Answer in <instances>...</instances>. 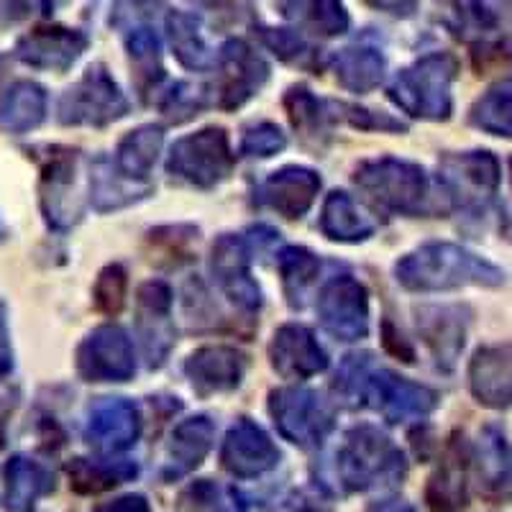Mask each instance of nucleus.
I'll list each match as a JSON object with an SVG mask.
<instances>
[{"instance_id":"2","label":"nucleus","mask_w":512,"mask_h":512,"mask_svg":"<svg viewBox=\"0 0 512 512\" xmlns=\"http://www.w3.org/2000/svg\"><path fill=\"white\" fill-rule=\"evenodd\" d=\"M459 64L451 54L438 52L402 70L390 85V98L410 116L443 121L451 116V85Z\"/></svg>"},{"instance_id":"16","label":"nucleus","mask_w":512,"mask_h":512,"mask_svg":"<svg viewBox=\"0 0 512 512\" xmlns=\"http://www.w3.org/2000/svg\"><path fill=\"white\" fill-rule=\"evenodd\" d=\"M269 356L272 367L285 379H308L328 367L326 351L320 349L313 333L295 323H287L274 333Z\"/></svg>"},{"instance_id":"9","label":"nucleus","mask_w":512,"mask_h":512,"mask_svg":"<svg viewBox=\"0 0 512 512\" xmlns=\"http://www.w3.org/2000/svg\"><path fill=\"white\" fill-rule=\"evenodd\" d=\"M320 323L338 341H359L369 331V297L354 277H336L318 297Z\"/></svg>"},{"instance_id":"20","label":"nucleus","mask_w":512,"mask_h":512,"mask_svg":"<svg viewBox=\"0 0 512 512\" xmlns=\"http://www.w3.org/2000/svg\"><path fill=\"white\" fill-rule=\"evenodd\" d=\"M75 190V152L64 149L62 154H52L41 177V208L49 226L67 228L80 218Z\"/></svg>"},{"instance_id":"13","label":"nucleus","mask_w":512,"mask_h":512,"mask_svg":"<svg viewBox=\"0 0 512 512\" xmlns=\"http://www.w3.org/2000/svg\"><path fill=\"white\" fill-rule=\"evenodd\" d=\"M88 39L75 29L64 26H36L16 44V57L34 70L64 72L85 52Z\"/></svg>"},{"instance_id":"36","label":"nucleus","mask_w":512,"mask_h":512,"mask_svg":"<svg viewBox=\"0 0 512 512\" xmlns=\"http://www.w3.org/2000/svg\"><path fill=\"white\" fill-rule=\"evenodd\" d=\"M126 272L118 264H111V267H105L103 272L98 274V282H95V305H98L100 313L105 315H118L126 305Z\"/></svg>"},{"instance_id":"40","label":"nucleus","mask_w":512,"mask_h":512,"mask_svg":"<svg viewBox=\"0 0 512 512\" xmlns=\"http://www.w3.org/2000/svg\"><path fill=\"white\" fill-rule=\"evenodd\" d=\"M13 372V351H11V333L6 323V308L0 303V379H6Z\"/></svg>"},{"instance_id":"11","label":"nucleus","mask_w":512,"mask_h":512,"mask_svg":"<svg viewBox=\"0 0 512 512\" xmlns=\"http://www.w3.org/2000/svg\"><path fill=\"white\" fill-rule=\"evenodd\" d=\"M141 433V418L134 402L103 397L90 408L85 438L98 454H118L134 446Z\"/></svg>"},{"instance_id":"3","label":"nucleus","mask_w":512,"mask_h":512,"mask_svg":"<svg viewBox=\"0 0 512 512\" xmlns=\"http://www.w3.org/2000/svg\"><path fill=\"white\" fill-rule=\"evenodd\" d=\"M402 469L400 448L372 425L349 431L344 448L338 451V474L349 489H367L379 479H397Z\"/></svg>"},{"instance_id":"6","label":"nucleus","mask_w":512,"mask_h":512,"mask_svg":"<svg viewBox=\"0 0 512 512\" xmlns=\"http://www.w3.org/2000/svg\"><path fill=\"white\" fill-rule=\"evenodd\" d=\"M233 152L223 128H203L185 136L169 152L167 169L198 187H213L231 172Z\"/></svg>"},{"instance_id":"12","label":"nucleus","mask_w":512,"mask_h":512,"mask_svg":"<svg viewBox=\"0 0 512 512\" xmlns=\"http://www.w3.org/2000/svg\"><path fill=\"white\" fill-rule=\"evenodd\" d=\"M443 185L448 198L461 205H479L495 195L500 185V164L489 152H466L443 159Z\"/></svg>"},{"instance_id":"39","label":"nucleus","mask_w":512,"mask_h":512,"mask_svg":"<svg viewBox=\"0 0 512 512\" xmlns=\"http://www.w3.org/2000/svg\"><path fill=\"white\" fill-rule=\"evenodd\" d=\"M264 41H267L269 47L274 49V54H277V57H282L285 62L300 64V67H308L310 59L315 57L313 47H310L303 36H297L295 31L269 29L267 34H264Z\"/></svg>"},{"instance_id":"28","label":"nucleus","mask_w":512,"mask_h":512,"mask_svg":"<svg viewBox=\"0 0 512 512\" xmlns=\"http://www.w3.org/2000/svg\"><path fill=\"white\" fill-rule=\"evenodd\" d=\"M479 466V492L495 502H505L512 497V477H510V454L502 443L500 433L492 428L482 438V456L477 459Z\"/></svg>"},{"instance_id":"38","label":"nucleus","mask_w":512,"mask_h":512,"mask_svg":"<svg viewBox=\"0 0 512 512\" xmlns=\"http://www.w3.org/2000/svg\"><path fill=\"white\" fill-rule=\"evenodd\" d=\"M285 144V134L274 123H256V126H251L244 134L241 154H249V157H272V154L282 152Z\"/></svg>"},{"instance_id":"35","label":"nucleus","mask_w":512,"mask_h":512,"mask_svg":"<svg viewBox=\"0 0 512 512\" xmlns=\"http://www.w3.org/2000/svg\"><path fill=\"white\" fill-rule=\"evenodd\" d=\"M280 272L282 282H285L287 297H290L292 305H303L305 290L315 282L318 277V259L315 254H310L308 249H300V246H290L280 254Z\"/></svg>"},{"instance_id":"23","label":"nucleus","mask_w":512,"mask_h":512,"mask_svg":"<svg viewBox=\"0 0 512 512\" xmlns=\"http://www.w3.org/2000/svg\"><path fill=\"white\" fill-rule=\"evenodd\" d=\"M469 461H472L469 446H466L464 438L456 436L448 443L441 466L425 489V500L433 512H464Z\"/></svg>"},{"instance_id":"42","label":"nucleus","mask_w":512,"mask_h":512,"mask_svg":"<svg viewBox=\"0 0 512 512\" xmlns=\"http://www.w3.org/2000/svg\"><path fill=\"white\" fill-rule=\"evenodd\" d=\"M372 512H415V510L410 505H405V502H382V505H374Z\"/></svg>"},{"instance_id":"34","label":"nucleus","mask_w":512,"mask_h":512,"mask_svg":"<svg viewBox=\"0 0 512 512\" xmlns=\"http://www.w3.org/2000/svg\"><path fill=\"white\" fill-rule=\"evenodd\" d=\"M67 474H70V484L77 492H82V495H95V492H105V489L126 482L128 477H134L136 466L126 464V461L105 464V461L75 459L67 466Z\"/></svg>"},{"instance_id":"44","label":"nucleus","mask_w":512,"mask_h":512,"mask_svg":"<svg viewBox=\"0 0 512 512\" xmlns=\"http://www.w3.org/2000/svg\"><path fill=\"white\" fill-rule=\"evenodd\" d=\"M510 167H512V162H510Z\"/></svg>"},{"instance_id":"26","label":"nucleus","mask_w":512,"mask_h":512,"mask_svg":"<svg viewBox=\"0 0 512 512\" xmlns=\"http://www.w3.org/2000/svg\"><path fill=\"white\" fill-rule=\"evenodd\" d=\"M320 228L328 239L364 241L377 231V223L346 192H331L320 213Z\"/></svg>"},{"instance_id":"29","label":"nucleus","mask_w":512,"mask_h":512,"mask_svg":"<svg viewBox=\"0 0 512 512\" xmlns=\"http://www.w3.org/2000/svg\"><path fill=\"white\" fill-rule=\"evenodd\" d=\"M164 134L159 126H141L121 141L116 152V169L126 180H144L152 172Z\"/></svg>"},{"instance_id":"24","label":"nucleus","mask_w":512,"mask_h":512,"mask_svg":"<svg viewBox=\"0 0 512 512\" xmlns=\"http://www.w3.org/2000/svg\"><path fill=\"white\" fill-rule=\"evenodd\" d=\"M54 492V474L29 456H13L6 464L3 507L13 512H34L36 502Z\"/></svg>"},{"instance_id":"14","label":"nucleus","mask_w":512,"mask_h":512,"mask_svg":"<svg viewBox=\"0 0 512 512\" xmlns=\"http://www.w3.org/2000/svg\"><path fill=\"white\" fill-rule=\"evenodd\" d=\"M277 459H280V451L272 443V438L249 418L236 420L221 448L223 466L231 474L244 479L269 472L277 464Z\"/></svg>"},{"instance_id":"19","label":"nucleus","mask_w":512,"mask_h":512,"mask_svg":"<svg viewBox=\"0 0 512 512\" xmlns=\"http://www.w3.org/2000/svg\"><path fill=\"white\" fill-rule=\"evenodd\" d=\"M172 292L164 282H146L139 290V333L144 354L152 367H159L172 349V326H169Z\"/></svg>"},{"instance_id":"5","label":"nucleus","mask_w":512,"mask_h":512,"mask_svg":"<svg viewBox=\"0 0 512 512\" xmlns=\"http://www.w3.org/2000/svg\"><path fill=\"white\" fill-rule=\"evenodd\" d=\"M128 111V103L105 67H90L77 85L59 100V123L64 126H105Z\"/></svg>"},{"instance_id":"27","label":"nucleus","mask_w":512,"mask_h":512,"mask_svg":"<svg viewBox=\"0 0 512 512\" xmlns=\"http://www.w3.org/2000/svg\"><path fill=\"white\" fill-rule=\"evenodd\" d=\"M418 328L423 333L425 344L431 346L443 367L451 369L464 349L466 326L461 320L459 308H433L423 310V318H418Z\"/></svg>"},{"instance_id":"4","label":"nucleus","mask_w":512,"mask_h":512,"mask_svg":"<svg viewBox=\"0 0 512 512\" xmlns=\"http://www.w3.org/2000/svg\"><path fill=\"white\" fill-rule=\"evenodd\" d=\"M354 180L377 203L397 213H420L428 200V177L423 169L395 157L364 162L356 169Z\"/></svg>"},{"instance_id":"18","label":"nucleus","mask_w":512,"mask_h":512,"mask_svg":"<svg viewBox=\"0 0 512 512\" xmlns=\"http://www.w3.org/2000/svg\"><path fill=\"white\" fill-rule=\"evenodd\" d=\"M246 356L228 346H205L187 359L185 372L200 395H218L239 387Z\"/></svg>"},{"instance_id":"15","label":"nucleus","mask_w":512,"mask_h":512,"mask_svg":"<svg viewBox=\"0 0 512 512\" xmlns=\"http://www.w3.org/2000/svg\"><path fill=\"white\" fill-rule=\"evenodd\" d=\"M213 274H216L221 290L231 297L233 305L244 310H256L262 305V292L259 285L251 280L249 272V249L236 236H223L213 246Z\"/></svg>"},{"instance_id":"30","label":"nucleus","mask_w":512,"mask_h":512,"mask_svg":"<svg viewBox=\"0 0 512 512\" xmlns=\"http://www.w3.org/2000/svg\"><path fill=\"white\" fill-rule=\"evenodd\" d=\"M213 423L205 415L190 418L180 423L172 433L169 441V461H172V472L185 474L200 464L208 456L213 446Z\"/></svg>"},{"instance_id":"43","label":"nucleus","mask_w":512,"mask_h":512,"mask_svg":"<svg viewBox=\"0 0 512 512\" xmlns=\"http://www.w3.org/2000/svg\"><path fill=\"white\" fill-rule=\"evenodd\" d=\"M0 446H3V425H0Z\"/></svg>"},{"instance_id":"22","label":"nucleus","mask_w":512,"mask_h":512,"mask_svg":"<svg viewBox=\"0 0 512 512\" xmlns=\"http://www.w3.org/2000/svg\"><path fill=\"white\" fill-rule=\"evenodd\" d=\"M221 105L239 108L267 80V64L244 41H228L221 49Z\"/></svg>"},{"instance_id":"33","label":"nucleus","mask_w":512,"mask_h":512,"mask_svg":"<svg viewBox=\"0 0 512 512\" xmlns=\"http://www.w3.org/2000/svg\"><path fill=\"white\" fill-rule=\"evenodd\" d=\"M169 29V41H172V49H175V57L180 59L185 67L190 70H208L216 64V57L208 49V44L203 41L198 29V21L195 16H187V13H172L167 18Z\"/></svg>"},{"instance_id":"7","label":"nucleus","mask_w":512,"mask_h":512,"mask_svg":"<svg viewBox=\"0 0 512 512\" xmlns=\"http://www.w3.org/2000/svg\"><path fill=\"white\" fill-rule=\"evenodd\" d=\"M269 410L282 436L305 448L318 446L333 425L328 408L308 387H285L272 392Z\"/></svg>"},{"instance_id":"41","label":"nucleus","mask_w":512,"mask_h":512,"mask_svg":"<svg viewBox=\"0 0 512 512\" xmlns=\"http://www.w3.org/2000/svg\"><path fill=\"white\" fill-rule=\"evenodd\" d=\"M95 512H152L149 510V502L141 495H126L121 500L105 502V505L95 507Z\"/></svg>"},{"instance_id":"21","label":"nucleus","mask_w":512,"mask_h":512,"mask_svg":"<svg viewBox=\"0 0 512 512\" xmlns=\"http://www.w3.org/2000/svg\"><path fill=\"white\" fill-rule=\"evenodd\" d=\"M320 190V177L313 169L285 167L267 177L259 187V203L269 205L285 218H300L308 213Z\"/></svg>"},{"instance_id":"10","label":"nucleus","mask_w":512,"mask_h":512,"mask_svg":"<svg viewBox=\"0 0 512 512\" xmlns=\"http://www.w3.org/2000/svg\"><path fill=\"white\" fill-rule=\"evenodd\" d=\"M364 400H369L374 410L384 415L390 423H400L408 418H423L436 408L438 395L423 384L408 382L405 377L379 369L369 374Z\"/></svg>"},{"instance_id":"32","label":"nucleus","mask_w":512,"mask_h":512,"mask_svg":"<svg viewBox=\"0 0 512 512\" xmlns=\"http://www.w3.org/2000/svg\"><path fill=\"white\" fill-rule=\"evenodd\" d=\"M469 121L479 131L512 139V77L497 82L474 103Z\"/></svg>"},{"instance_id":"17","label":"nucleus","mask_w":512,"mask_h":512,"mask_svg":"<svg viewBox=\"0 0 512 512\" xmlns=\"http://www.w3.org/2000/svg\"><path fill=\"white\" fill-rule=\"evenodd\" d=\"M469 384L484 408L505 410L512 405V344L484 346L474 354Z\"/></svg>"},{"instance_id":"1","label":"nucleus","mask_w":512,"mask_h":512,"mask_svg":"<svg viewBox=\"0 0 512 512\" xmlns=\"http://www.w3.org/2000/svg\"><path fill=\"white\" fill-rule=\"evenodd\" d=\"M397 280L402 287L420 292L433 290H456V287L479 285L500 287L505 282L502 269L461 249L456 244H425L415 254H408L397 262Z\"/></svg>"},{"instance_id":"31","label":"nucleus","mask_w":512,"mask_h":512,"mask_svg":"<svg viewBox=\"0 0 512 512\" xmlns=\"http://www.w3.org/2000/svg\"><path fill=\"white\" fill-rule=\"evenodd\" d=\"M336 77L351 93H369L382 82L384 57L372 47H349L338 52Z\"/></svg>"},{"instance_id":"8","label":"nucleus","mask_w":512,"mask_h":512,"mask_svg":"<svg viewBox=\"0 0 512 512\" xmlns=\"http://www.w3.org/2000/svg\"><path fill=\"white\" fill-rule=\"evenodd\" d=\"M134 369V344L118 326L95 328L77 349V372L88 382H126Z\"/></svg>"},{"instance_id":"25","label":"nucleus","mask_w":512,"mask_h":512,"mask_svg":"<svg viewBox=\"0 0 512 512\" xmlns=\"http://www.w3.org/2000/svg\"><path fill=\"white\" fill-rule=\"evenodd\" d=\"M47 90L39 82L16 80L0 90V131L26 134L47 116Z\"/></svg>"},{"instance_id":"37","label":"nucleus","mask_w":512,"mask_h":512,"mask_svg":"<svg viewBox=\"0 0 512 512\" xmlns=\"http://www.w3.org/2000/svg\"><path fill=\"white\" fill-rule=\"evenodd\" d=\"M128 49H131V59L136 62V72L146 77L149 82H157L162 77V67H159V41L149 29H136L128 39Z\"/></svg>"}]
</instances>
